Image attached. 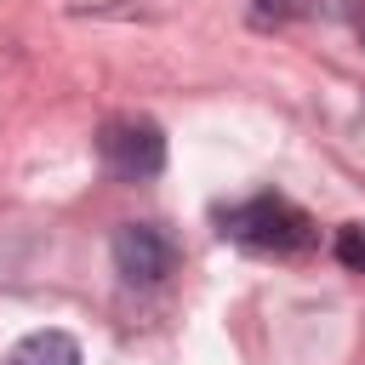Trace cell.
<instances>
[{"mask_svg":"<svg viewBox=\"0 0 365 365\" xmlns=\"http://www.w3.org/2000/svg\"><path fill=\"white\" fill-rule=\"evenodd\" d=\"M222 234L245 251H262V257H302L319 245V228L302 205L279 200V194H257L245 205H228L222 211Z\"/></svg>","mask_w":365,"mask_h":365,"instance_id":"obj_1","label":"cell"},{"mask_svg":"<svg viewBox=\"0 0 365 365\" xmlns=\"http://www.w3.org/2000/svg\"><path fill=\"white\" fill-rule=\"evenodd\" d=\"M336 257H342L354 274H365V228H359V222L336 228Z\"/></svg>","mask_w":365,"mask_h":365,"instance_id":"obj_5","label":"cell"},{"mask_svg":"<svg viewBox=\"0 0 365 365\" xmlns=\"http://www.w3.org/2000/svg\"><path fill=\"white\" fill-rule=\"evenodd\" d=\"M97 160L120 182H148L165 165V131L154 120H143V114H114L97 131Z\"/></svg>","mask_w":365,"mask_h":365,"instance_id":"obj_2","label":"cell"},{"mask_svg":"<svg viewBox=\"0 0 365 365\" xmlns=\"http://www.w3.org/2000/svg\"><path fill=\"white\" fill-rule=\"evenodd\" d=\"M359 40H365V11H359Z\"/></svg>","mask_w":365,"mask_h":365,"instance_id":"obj_6","label":"cell"},{"mask_svg":"<svg viewBox=\"0 0 365 365\" xmlns=\"http://www.w3.org/2000/svg\"><path fill=\"white\" fill-rule=\"evenodd\" d=\"M6 365H80V342L68 331H29Z\"/></svg>","mask_w":365,"mask_h":365,"instance_id":"obj_4","label":"cell"},{"mask_svg":"<svg viewBox=\"0 0 365 365\" xmlns=\"http://www.w3.org/2000/svg\"><path fill=\"white\" fill-rule=\"evenodd\" d=\"M108 251H114V268H120L125 285H160L171 274V262H177V245L154 222H120Z\"/></svg>","mask_w":365,"mask_h":365,"instance_id":"obj_3","label":"cell"}]
</instances>
